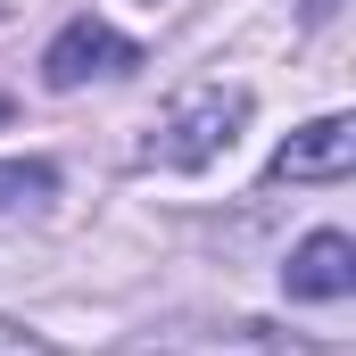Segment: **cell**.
<instances>
[{
	"instance_id": "cell-9",
	"label": "cell",
	"mask_w": 356,
	"mask_h": 356,
	"mask_svg": "<svg viewBox=\"0 0 356 356\" xmlns=\"http://www.w3.org/2000/svg\"><path fill=\"white\" fill-rule=\"evenodd\" d=\"M149 8H158V0H149Z\"/></svg>"
},
{
	"instance_id": "cell-3",
	"label": "cell",
	"mask_w": 356,
	"mask_h": 356,
	"mask_svg": "<svg viewBox=\"0 0 356 356\" xmlns=\"http://www.w3.org/2000/svg\"><path fill=\"white\" fill-rule=\"evenodd\" d=\"M124 356H315V340H290L273 323H175L158 340H133Z\"/></svg>"
},
{
	"instance_id": "cell-6",
	"label": "cell",
	"mask_w": 356,
	"mask_h": 356,
	"mask_svg": "<svg viewBox=\"0 0 356 356\" xmlns=\"http://www.w3.org/2000/svg\"><path fill=\"white\" fill-rule=\"evenodd\" d=\"M50 199H58V166L50 158H0V216L50 207Z\"/></svg>"
},
{
	"instance_id": "cell-1",
	"label": "cell",
	"mask_w": 356,
	"mask_h": 356,
	"mask_svg": "<svg viewBox=\"0 0 356 356\" xmlns=\"http://www.w3.org/2000/svg\"><path fill=\"white\" fill-rule=\"evenodd\" d=\"M249 91L241 83H191L175 91V108L149 124V141H141V166H175V175H199V166H216L232 141H241V124H249Z\"/></svg>"
},
{
	"instance_id": "cell-5",
	"label": "cell",
	"mask_w": 356,
	"mask_h": 356,
	"mask_svg": "<svg viewBox=\"0 0 356 356\" xmlns=\"http://www.w3.org/2000/svg\"><path fill=\"white\" fill-rule=\"evenodd\" d=\"M282 290L290 298H348L356 290V241L348 232H307L282 266Z\"/></svg>"
},
{
	"instance_id": "cell-7",
	"label": "cell",
	"mask_w": 356,
	"mask_h": 356,
	"mask_svg": "<svg viewBox=\"0 0 356 356\" xmlns=\"http://www.w3.org/2000/svg\"><path fill=\"white\" fill-rule=\"evenodd\" d=\"M0 356H50V340H42V332H25V323H8V315H0Z\"/></svg>"
},
{
	"instance_id": "cell-2",
	"label": "cell",
	"mask_w": 356,
	"mask_h": 356,
	"mask_svg": "<svg viewBox=\"0 0 356 356\" xmlns=\"http://www.w3.org/2000/svg\"><path fill=\"white\" fill-rule=\"evenodd\" d=\"M141 67V42H124L108 17H67L42 50V83L50 91H83V83H116Z\"/></svg>"
},
{
	"instance_id": "cell-4",
	"label": "cell",
	"mask_w": 356,
	"mask_h": 356,
	"mask_svg": "<svg viewBox=\"0 0 356 356\" xmlns=\"http://www.w3.org/2000/svg\"><path fill=\"white\" fill-rule=\"evenodd\" d=\"M356 166V124L348 116H315L307 133H290L282 149H273L266 182H340Z\"/></svg>"
},
{
	"instance_id": "cell-8",
	"label": "cell",
	"mask_w": 356,
	"mask_h": 356,
	"mask_svg": "<svg viewBox=\"0 0 356 356\" xmlns=\"http://www.w3.org/2000/svg\"><path fill=\"white\" fill-rule=\"evenodd\" d=\"M8 116H17V108H8V99H0V124H8Z\"/></svg>"
}]
</instances>
